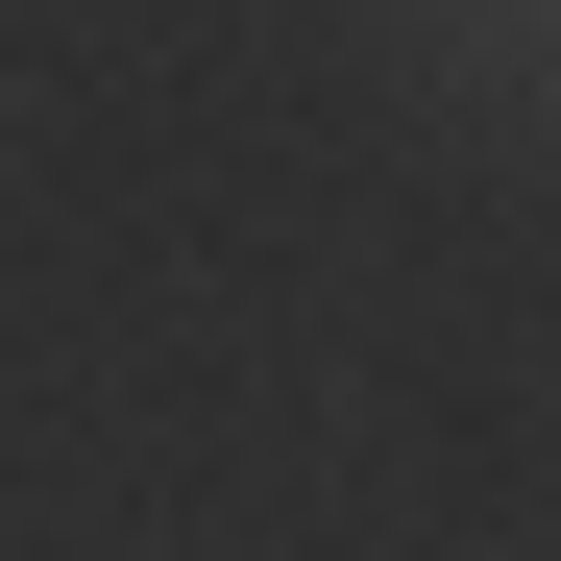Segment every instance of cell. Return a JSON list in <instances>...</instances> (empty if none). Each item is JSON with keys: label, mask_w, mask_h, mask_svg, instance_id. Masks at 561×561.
Masks as SVG:
<instances>
[{"label": "cell", "mask_w": 561, "mask_h": 561, "mask_svg": "<svg viewBox=\"0 0 561 561\" xmlns=\"http://www.w3.org/2000/svg\"><path fill=\"white\" fill-rule=\"evenodd\" d=\"M537 99H561V73H537Z\"/></svg>", "instance_id": "7a4b0ae2"}, {"label": "cell", "mask_w": 561, "mask_h": 561, "mask_svg": "<svg viewBox=\"0 0 561 561\" xmlns=\"http://www.w3.org/2000/svg\"><path fill=\"white\" fill-rule=\"evenodd\" d=\"M391 49L439 73V99H537V73H561V0H391Z\"/></svg>", "instance_id": "6da1fadb"}]
</instances>
